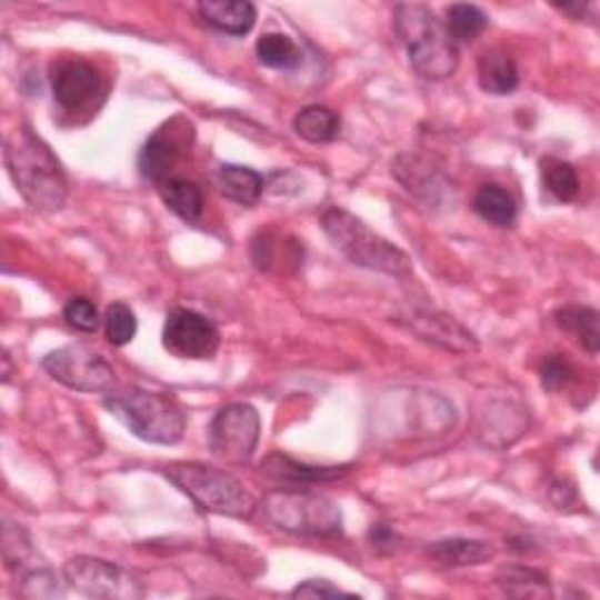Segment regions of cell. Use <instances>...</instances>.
Returning a JSON list of instances; mask_svg holds the SVG:
<instances>
[{"label":"cell","instance_id":"cell-23","mask_svg":"<svg viewBox=\"0 0 600 600\" xmlns=\"http://www.w3.org/2000/svg\"><path fill=\"white\" fill-rule=\"evenodd\" d=\"M256 54H259L263 67L277 71H291L303 61V54H300L296 42L284 33H266L256 42Z\"/></svg>","mask_w":600,"mask_h":600},{"label":"cell","instance_id":"cell-11","mask_svg":"<svg viewBox=\"0 0 600 600\" xmlns=\"http://www.w3.org/2000/svg\"><path fill=\"white\" fill-rule=\"evenodd\" d=\"M196 139V127L183 116H174L167 120L162 127L150 134L139 156V171L141 177L162 183L169 179L171 169H174L186 156Z\"/></svg>","mask_w":600,"mask_h":600},{"label":"cell","instance_id":"cell-2","mask_svg":"<svg viewBox=\"0 0 600 600\" xmlns=\"http://www.w3.org/2000/svg\"><path fill=\"white\" fill-rule=\"evenodd\" d=\"M394 27L409 50L411 67L427 80L453 76L460 52L443 21L424 6H397Z\"/></svg>","mask_w":600,"mask_h":600},{"label":"cell","instance_id":"cell-16","mask_svg":"<svg viewBox=\"0 0 600 600\" xmlns=\"http://www.w3.org/2000/svg\"><path fill=\"white\" fill-rule=\"evenodd\" d=\"M481 90L488 94H511L519 88V67L504 50H488L477 67Z\"/></svg>","mask_w":600,"mask_h":600},{"label":"cell","instance_id":"cell-5","mask_svg":"<svg viewBox=\"0 0 600 600\" xmlns=\"http://www.w3.org/2000/svg\"><path fill=\"white\" fill-rule=\"evenodd\" d=\"M162 471L171 483L183 490L204 511L221 513V517L230 519L253 517L256 500L228 471L204 462H171Z\"/></svg>","mask_w":600,"mask_h":600},{"label":"cell","instance_id":"cell-28","mask_svg":"<svg viewBox=\"0 0 600 600\" xmlns=\"http://www.w3.org/2000/svg\"><path fill=\"white\" fill-rule=\"evenodd\" d=\"M63 319L69 321V327L82 331V333H94L99 329V312L90 298H71L67 306H63Z\"/></svg>","mask_w":600,"mask_h":600},{"label":"cell","instance_id":"cell-12","mask_svg":"<svg viewBox=\"0 0 600 600\" xmlns=\"http://www.w3.org/2000/svg\"><path fill=\"white\" fill-rule=\"evenodd\" d=\"M162 346L169 354L179 359H211L219 352L221 333L204 314L188 308H174L164 321Z\"/></svg>","mask_w":600,"mask_h":600},{"label":"cell","instance_id":"cell-19","mask_svg":"<svg viewBox=\"0 0 600 600\" xmlns=\"http://www.w3.org/2000/svg\"><path fill=\"white\" fill-rule=\"evenodd\" d=\"M219 186H221V192L230 202H238L242 207H251V204H256L261 200L263 188H266V179L259 174V171H253L251 167L223 164L219 169Z\"/></svg>","mask_w":600,"mask_h":600},{"label":"cell","instance_id":"cell-15","mask_svg":"<svg viewBox=\"0 0 600 600\" xmlns=\"http://www.w3.org/2000/svg\"><path fill=\"white\" fill-rule=\"evenodd\" d=\"M198 12L204 24L228 36H247L256 24V8L247 0H204Z\"/></svg>","mask_w":600,"mask_h":600},{"label":"cell","instance_id":"cell-20","mask_svg":"<svg viewBox=\"0 0 600 600\" xmlns=\"http://www.w3.org/2000/svg\"><path fill=\"white\" fill-rule=\"evenodd\" d=\"M474 211L479 217L498 228H511L519 217V204L511 192L498 183H486L474 198Z\"/></svg>","mask_w":600,"mask_h":600},{"label":"cell","instance_id":"cell-13","mask_svg":"<svg viewBox=\"0 0 600 600\" xmlns=\"http://www.w3.org/2000/svg\"><path fill=\"white\" fill-rule=\"evenodd\" d=\"M392 171L411 196L424 200L427 204H441L450 188L441 171L420 156H399L392 162Z\"/></svg>","mask_w":600,"mask_h":600},{"label":"cell","instance_id":"cell-18","mask_svg":"<svg viewBox=\"0 0 600 600\" xmlns=\"http://www.w3.org/2000/svg\"><path fill=\"white\" fill-rule=\"evenodd\" d=\"M160 198L164 202V207L169 211H174L179 219L192 223L202 217L204 211V196L202 188L190 181V179H181V177H169L167 181H162L158 186Z\"/></svg>","mask_w":600,"mask_h":600},{"label":"cell","instance_id":"cell-8","mask_svg":"<svg viewBox=\"0 0 600 600\" xmlns=\"http://www.w3.org/2000/svg\"><path fill=\"white\" fill-rule=\"evenodd\" d=\"M46 369L57 382L67 384L76 392H106L116 384V371L109 361L88 346H67L50 352L42 359Z\"/></svg>","mask_w":600,"mask_h":600},{"label":"cell","instance_id":"cell-25","mask_svg":"<svg viewBox=\"0 0 600 600\" xmlns=\"http://www.w3.org/2000/svg\"><path fill=\"white\" fill-rule=\"evenodd\" d=\"M496 582L504 589L509 596H549V577L534 568L526 566H507L498 572Z\"/></svg>","mask_w":600,"mask_h":600},{"label":"cell","instance_id":"cell-10","mask_svg":"<svg viewBox=\"0 0 600 600\" xmlns=\"http://www.w3.org/2000/svg\"><path fill=\"white\" fill-rule=\"evenodd\" d=\"M63 577L76 591L90 598L132 600L143 596V587L137 577L111 561L94 559V556H76L63 566Z\"/></svg>","mask_w":600,"mask_h":600},{"label":"cell","instance_id":"cell-24","mask_svg":"<svg viewBox=\"0 0 600 600\" xmlns=\"http://www.w3.org/2000/svg\"><path fill=\"white\" fill-rule=\"evenodd\" d=\"M542 186L553 200L572 202L580 196V177L570 162L559 158L542 160Z\"/></svg>","mask_w":600,"mask_h":600},{"label":"cell","instance_id":"cell-17","mask_svg":"<svg viewBox=\"0 0 600 600\" xmlns=\"http://www.w3.org/2000/svg\"><path fill=\"white\" fill-rule=\"evenodd\" d=\"M430 559L450 566V568H462V566H481L490 561L496 556L490 542L483 540H464V538H453V540H439L430 549Z\"/></svg>","mask_w":600,"mask_h":600},{"label":"cell","instance_id":"cell-26","mask_svg":"<svg viewBox=\"0 0 600 600\" xmlns=\"http://www.w3.org/2000/svg\"><path fill=\"white\" fill-rule=\"evenodd\" d=\"M488 27V17L481 8L458 3L448 8V33L456 42H471L477 40Z\"/></svg>","mask_w":600,"mask_h":600},{"label":"cell","instance_id":"cell-7","mask_svg":"<svg viewBox=\"0 0 600 600\" xmlns=\"http://www.w3.org/2000/svg\"><path fill=\"white\" fill-rule=\"evenodd\" d=\"M261 437V418L251 403H228L209 424L211 453L228 464L251 460Z\"/></svg>","mask_w":600,"mask_h":600},{"label":"cell","instance_id":"cell-32","mask_svg":"<svg viewBox=\"0 0 600 600\" xmlns=\"http://www.w3.org/2000/svg\"><path fill=\"white\" fill-rule=\"evenodd\" d=\"M369 538L378 551H392L394 542H397V534L388 526H373Z\"/></svg>","mask_w":600,"mask_h":600},{"label":"cell","instance_id":"cell-27","mask_svg":"<svg viewBox=\"0 0 600 600\" xmlns=\"http://www.w3.org/2000/svg\"><path fill=\"white\" fill-rule=\"evenodd\" d=\"M137 329H139V321H137V314L132 312L130 306L113 303V306L106 308L103 331H106V338H109L111 346L122 348V346H127V342H132L137 336Z\"/></svg>","mask_w":600,"mask_h":600},{"label":"cell","instance_id":"cell-21","mask_svg":"<svg viewBox=\"0 0 600 600\" xmlns=\"http://www.w3.org/2000/svg\"><path fill=\"white\" fill-rule=\"evenodd\" d=\"M293 130L310 143H331L340 137V118L329 106H306L293 120Z\"/></svg>","mask_w":600,"mask_h":600},{"label":"cell","instance_id":"cell-29","mask_svg":"<svg viewBox=\"0 0 600 600\" xmlns=\"http://www.w3.org/2000/svg\"><path fill=\"white\" fill-rule=\"evenodd\" d=\"M572 367L570 363L559 357V354H549L542 363V371H540V380H542V388L549 390V392H559V390H566L570 380H572Z\"/></svg>","mask_w":600,"mask_h":600},{"label":"cell","instance_id":"cell-33","mask_svg":"<svg viewBox=\"0 0 600 600\" xmlns=\"http://www.w3.org/2000/svg\"><path fill=\"white\" fill-rule=\"evenodd\" d=\"M556 8L563 10L566 14L574 17V19H580L584 14V10H587V3H580V0H577V3H563V6H556Z\"/></svg>","mask_w":600,"mask_h":600},{"label":"cell","instance_id":"cell-9","mask_svg":"<svg viewBox=\"0 0 600 600\" xmlns=\"http://www.w3.org/2000/svg\"><path fill=\"white\" fill-rule=\"evenodd\" d=\"M52 92L63 113H94L103 97L106 82L94 63L84 59H63L52 63Z\"/></svg>","mask_w":600,"mask_h":600},{"label":"cell","instance_id":"cell-4","mask_svg":"<svg viewBox=\"0 0 600 600\" xmlns=\"http://www.w3.org/2000/svg\"><path fill=\"white\" fill-rule=\"evenodd\" d=\"M109 409L127 430L148 443L174 446L183 439L186 416L177 399L160 392H148L141 388H130L120 392H109L103 399Z\"/></svg>","mask_w":600,"mask_h":600},{"label":"cell","instance_id":"cell-1","mask_svg":"<svg viewBox=\"0 0 600 600\" xmlns=\"http://www.w3.org/2000/svg\"><path fill=\"white\" fill-rule=\"evenodd\" d=\"M6 167L17 190L36 211H59L67 204L69 183L50 146L29 127H17L6 139Z\"/></svg>","mask_w":600,"mask_h":600},{"label":"cell","instance_id":"cell-30","mask_svg":"<svg viewBox=\"0 0 600 600\" xmlns=\"http://www.w3.org/2000/svg\"><path fill=\"white\" fill-rule=\"evenodd\" d=\"M293 598H338V596H354V593H348L342 591L338 587H333L331 582L327 580H308L303 584H298L293 591H291Z\"/></svg>","mask_w":600,"mask_h":600},{"label":"cell","instance_id":"cell-14","mask_svg":"<svg viewBox=\"0 0 600 600\" xmlns=\"http://www.w3.org/2000/svg\"><path fill=\"white\" fill-rule=\"evenodd\" d=\"M261 471L272 481L310 486V483H327V481L342 479L346 474H350V467H314V464L298 462L282 453H270L261 462Z\"/></svg>","mask_w":600,"mask_h":600},{"label":"cell","instance_id":"cell-31","mask_svg":"<svg viewBox=\"0 0 600 600\" xmlns=\"http://www.w3.org/2000/svg\"><path fill=\"white\" fill-rule=\"evenodd\" d=\"M251 259H253L256 268H261V270H268L270 268V263H272V247H270L268 238H263V234H259V238L253 240Z\"/></svg>","mask_w":600,"mask_h":600},{"label":"cell","instance_id":"cell-6","mask_svg":"<svg viewBox=\"0 0 600 600\" xmlns=\"http://www.w3.org/2000/svg\"><path fill=\"white\" fill-rule=\"evenodd\" d=\"M263 511L277 528L306 534V538H331L342 530V513L338 504L312 490H272L263 500Z\"/></svg>","mask_w":600,"mask_h":600},{"label":"cell","instance_id":"cell-3","mask_svg":"<svg viewBox=\"0 0 600 600\" xmlns=\"http://www.w3.org/2000/svg\"><path fill=\"white\" fill-rule=\"evenodd\" d=\"M321 228H324L327 238L333 242V247L348 256V259L359 266L378 270L392 277H409L411 274V261L401 249H397L392 242L380 238L354 213L340 207H329L321 213Z\"/></svg>","mask_w":600,"mask_h":600},{"label":"cell","instance_id":"cell-22","mask_svg":"<svg viewBox=\"0 0 600 600\" xmlns=\"http://www.w3.org/2000/svg\"><path fill=\"white\" fill-rule=\"evenodd\" d=\"M553 317H556V324H559L563 331H568L570 336H574L577 342H580L584 350H589L591 354L598 352V348H600V329H598L600 314H598V310L587 308V306H566V308L556 310Z\"/></svg>","mask_w":600,"mask_h":600}]
</instances>
